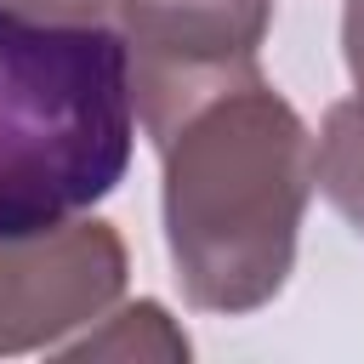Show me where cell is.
Here are the masks:
<instances>
[{"instance_id":"6da1fadb","label":"cell","mask_w":364,"mask_h":364,"mask_svg":"<svg viewBox=\"0 0 364 364\" xmlns=\"http://www.w3.org/2000/svg\"><path fill=\"white\" fill-rule=\"evenodd\" d=\"M148 142L165 165V245L188 307L228 318L267 307L296 267L313 199V131L301 114L245 63L188 91L148 125Z\"/></svg>"},{"instance_id":"7a4b0ae2","label":"cell","mask_w":364,"mask_h":364,"mask_svg":"<svg viewBox=\"0 0 364 364\" xmlns=\"http://www.w3.org/2000/svg\"><path fill=\"white\" fill-rule=\"evenodd\" d=\"M131 142L125 34L0 6V233L51 228L108 199L125 182Z\"/></svg>"},{"instance_id":"3957f363","label":"cell","mask_w":364,"mask_h":364,"mask_svg":"<svg viewBox=\"0 0 364 364\" xmlns=\"http://www.w3.org/2000/svg\"><path fill=\"white\" fill-rule=\"evenodd\" d=\"M125 239L97 216L0 233V358L57 353L125 296Z\"/></svg>"},{"instance_id":"277c9868","label":"cell","mask_w":364,"mask_h":364,"mask_svg":"<svg viewBox=\"0 0 364 364\" xmlns=\"http://www.w3.org/2000/svg\"><path fill=\"white\" fill-rule=\"evenodd\" d=\"M114 17L131 51L136 119L148 131L205 80L256 63L273 0H119Z\"/></svg>"},{"instance_id":"5b68a950","label":"cell","mask_w":364,"mask_h":364,"mask_svg":"<svg viewBox=\"0 0 364 364\" xmlns=\"http://www.w3.org/2000/svg\"><path fill=\"white\" fill-rule=\"evenodd\" d=\"M313 188L364 239V97L330 102L313 142Z\"/></svg>"},{"instance_id":"8992f818","label":"cell","mask_w":364,"mask_h":364,"mask_svg":"<svg viewBox=\"0 0 364 364\" xmlns=\"http://www.w3.org/2000/svg\"><path fill=\"white\" fill-rule=\"evenodd\" d=\"M188 353H193L188 336L171 324V313L159 301L119 307L114 318L102 313V330L57 347V358H188Z\"/></svg>"},{"instance_id":"52a82bcc","label":"cell","mask_w":364,"mask_h":364,"mask_svg":"<svg viewBox=\"0 0 364 364\" xmlns=\"http://www.w3.org/2000/svg\"><path fill=\"white\" fill-rule=\"evenodd\" d=\"M0 6L34 23H108L119 0H0Z\"/></svg>"},{"instance_id":"ba28073f","label":"cell","mask_w":364,"mask_h":364,"mask_svg":"<svg viewBox=\"0 0 364 364\" xmlns=\"http://www.w3.org/2000/svg\"><path fill=\"white\" fill-rule=\"evenodd\" d=\"M341 57H347V74L364 97V0H347L341 6Z\"/></svg>"}]
</instances>
